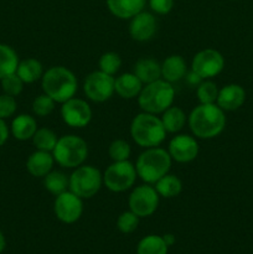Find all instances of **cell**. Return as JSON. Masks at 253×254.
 Here are the masks:
<instances>
[{"mask_svg": "<svg viewBox=\"0 0 253 254\" xmlns=\"http://www.w3.org/2000/svg\"><path fill=\"white\" fill-rule=\"evenodd\" d=\"M168 248L169 246L163 237L150 235L139 241L136 254H168Z\"/></svg>", "mask_w": 253, "mask_h": 254, "instance_id": "obj_27", "label": "cell"}, {"mask_svg": "<svg viewBox=\"0 0 253 254\" xmlns=\"http://www.w3.org/2000/svg\"><path fill=\"white\" fill-rule=\"evenodd\" d=\"M16 74L22 79L24 83H34L42 78L44 68H42L41 62L36 59H26L19 62Z\"/></svg>", "mask_w": 253, "mask_h": 254, "instance_id": "obj_24", "label": "cell"}, {"mask_svg": "<svg viewBox=\"0 0 253 254\" xmlns=\"http://www.w3.org/2000/svg\"><path fill=\"white\" fill-rule=\"evenodd\" d=\"M163 238H164V241H165L166 245H168V246L174 245V242H175V237H174L173 235H165Z\"/></svg>", "mask_w": 253, "mask_h": 254, "instance_id": "obj_40", "label": "cell"}, {"mask_svg": "<svg viewBox=\"0 0 253 254\" xmlns=\"http://www.w3.org/2000/svg\"><path fill=\"white\" fill-rule=\"evenodd\" d=\"M130 135L141 148H155L165 140L166 130L158 116L141 112L131 121Z\"/></svg>", "mask_w": 253, "mask_h": 254, "instance_id": "obj_4", "label": "cell"}, {"mask_svg": "<svg viewBox=\"0 0 253 254\" xmlns=\"http://www.w3.org/2000/svg\"><path fill=\"white\" fill-rule=\"evenodd\" d=\"M225 68V59L222 54L215 49H205L198 51L191 62V71L201 79H210L220 74Z\"/></svg>", "mask_w": 253, "mask_h": 254, "instance_id": "obj_11", "label": "cell"}, {"mask_svg": "<svg viewBox=\"0 0 253 254\" xmlns=\"http://www.w3.org/2000/svg\"><path fill=\"white\" fill-rule=\"evenodd\" d=\"M42 91L56 103H64L73 98L78 89V81L73 72L63 66H54L44 72L41 78Z\"/></svg>", "mask_w": 253, "mask_h": 254, "instance_id": "obj_2", "label": "cell"}, {"mask_svg": "<svg viewBox=\"0 0 253 254\" xmlns=\"http://www.w3.org/2000/svg\"><path fill=\"white\" fill-rule=\"evenodd\" d=\"M170 154L163 148H148L136 159L135 169L139 178L149 185H154L159 179L169 174L171 168Z\"/></svg>", "mask_w": 253, "mask_h": 254, "instance_id": "obj_3", "label": "cell"}, {"mask_svg": "<svg viewBox=\"0 0 253 254\" xmlns=\"http://www.w3.org/2000/svg\"><path fill=\"white\" fill-rule=\"evenodd\" d=\"M0 82H1V88L2 91H4V93L9 94V96H19L22 92V89H24L25 83L22 82V79L17 76L16 72L4 77L2 79H0Z\"/></svg>", "mask_w": 253, "mask_h": 254, "instance_id": "obj_34", "label": "cell"}, {"mask_svg": "<svg viewBox=\"0 0 253 254\" xmlns=\"http://www.w3.org/2000/svg\"><path fill=\"white\" fill-rule=\"evenodd\" d=\"M5 246H6V241H5V237L4 235H2V232L0 231V254L4 252Z\"/></svg>", "mask_w": 253, "mask_h": 254, "instance_id": "obj_39", "label": "cell"}, {"mask_svg": "<svg viewBox=\"0 0 253 254\" xmlns=\"http://www.w3.org/2000/svg\"><path fill=\"white\" fill-rule=\"evenodd\" d=\"M188 123L193 136L198 139H213L225 130V111L216 103H200L189 114Z\"/></svg>", "mask_w": 253, "mask_h": 254, "instance_id": "obj_1", "label": "cell"}, {"mask_svg": "<svg viewBox=\"0 0 253 254\" xmlns=\"http://www.w3.org/2000/svg\"><path fill=\"white\" fill-rule=\"evenodd\" d=\"M139 226V217L130 210L126 211V212L121 213L117 220V227L121 231L122 233H128L134 232Z\"/></svg>", "mask_w": 253, "mask_h": 254, "instance_id": "obj_35", "label": "cell"}, {"mask_svg": "<svg viewBox=\"0 0 253 254\" xmlns=\"http://www.w3.org/2000/svg\"><path fill=\"white\" fill-rule=\"evenodd\" d=\"M112 15L122 20H129L145 7V0H106Z\"/></svg>", "mask_w": 253, "mask_h": 254, "instance_id": "obj_18", "label": "cell"}, {"mask_svg": "<svg viewBox=\"0 0 253 254\" xmlns=\"http://www.w3.org/2000/svg\"><path fill=\"white\" fill-rule=\"evenodd\" d=\"M198 143L193 136L188 134H179L169 143L168 151L171 159L176 163H191L198 155Z\"/></svg>", "mask_w": 253, "mask_h": 254, "instance_id": "obj_14", "label": "cell"}, {"mask_svg": "<svg viewBox=\"0 0 253 254\" xmlns=\"http://www.w3.org/2000/svg\"><path fill=\"white\" fill-rule=\"evenodd\" d=\"M246 101V91L242 86L236 83L226 84L218 91L216 104L225 112H233L240 109Z\"/></svg>", "mask_w": 253, "mask_h": 254, "instance_id": "obj_16", "label": "cell"}, {"mask_svg": "<svg viewBox=\"0 0 253 254\" xmlns=\"http://www.w3.org/2000/svg\"><path fill=\"white\" fill-rule=\"evenodd\" d=\"M149 6L158 15H166L173 10L174 0H149Z\"/></svg>", "mask_w": 253, "mask_h": 254, "instance_id": "obj_37", "label": "cell"}, {"mask_svg": "<svg viewBox=\"0 0 253 254\" xmlns=\"http://www.w3.org/2000/svg\"><path fill=\"white\" fill-rule=\"evenodd\" d=\"M114 76L107 74L101 69L93 71L83 82V92L87 98L96 103H103L112 98L114 92Z\"/></svg>", "mask_w": 253, "mask_h": 254, "instance_id": "obj_10", "label": "cell"}, {"mask_svg": "<svg viewBox=\"0 0 253 254\" xmlns=\"http://www.w3.org/2000/svg\"><path fill=\"white\" fill-rule=\"evenodd\" d=\"M108 154L113 161L128 160L131 154V148L123 139H116L109 145Z\"/></svg>", "mask_w": 253, "mask_h": 254, "instance_id": "obj_33", "label": "cell"}, {"mask_svg": "<svg viewBox=\"0 0 253 254\" xmlns=\"http://www.w3.org/2000/svg\"><path fill=\"white\" fill-rule=\"evenodd\" d=\"M103 185V174L92 165H81L69 175V188L78 197L91 198L99 192Z\"/></svg>", "mask_w": 253, "mask_h": 254, "instance_id": "obj_7", "label": "cell"}, {"mask_svg": "<svg viewBox=\"0 0 253 254\" xmlns=\"http://www.w3.org/2000/svg\"><path fill=\"white\" fill-rule=\"evenodd\" d=\"M19 56L9 45L0 44V79L15 73L19 66Z\"/></svg>", "mask_w": 253, "mask_h": 254, "instance_id": "obj_26", "label": "cell"}, {"mask_svg": "<svg viewBox=\"0 0 253 254\" xmlns=\"http://www.w3.org/2000/svg\"><path fill=\"white\" fill-rule=\"evenodd\" d=\"M32 144L36 148V150H42V151H50L52 153V150L56 146L57 138L56 133L54 130L49 128H37L36 133L32 136Z\"/></svg>", "mask_w": 253, "mask_h": 254, "instance_id": "obj_29", "label": "cell"}, {"mask_svg": "<svg viewBox=\"0 0 253 254\" xmlns=\"http://www.w3.org/2000/svg\"><path fill=\"white\" fill-rule=\"evenodd\" d=\"M55 106H56V102L47 94L42 93L32 102V112L37 117H47L54 112Z\"/></svg>", "mask_w": 253, "mask_h": 254, "instance_id": "obj_32", "label": "cell"}, {"mask_svg": "<svg viewBox=\"0 0 253 254\" xmlns=\"http://www.w3.org/2000/svg\"><path fill=\"white\" fill-rule=\"evenodd\" d=\"M37 130V123L34 117L29 114H20L12 119L11 133L15 139L20 141H26L32 139Z\"/></svg>", "mask_w": 253, "mask_h": 254, "instance_id": "obj_22", "label": "cell"}, {"mask_svg": "<svg viewBox=\"0 0 253 254\" xmlns=\"http://www.w3.org/2000/svg\"><path fill=\"white\" fill-rule=\"evenodd\" d=\"M133 73L138 77L143 84L151 83L161 78V64L156 60L140 59L134 64Z\"/></svg>", "mask_w": 253, "mask_h": 254, "instance_id": "obj_21", "label": "cell"}, {"mask_svg": "<svg viewBox=\"0 0 253 254\" xmlns=\"http://www.w3.org/2000/svg\"><path fill=\"white\" fill-rule=\"evenodd\" d=\"M55 163L64 169H76L83 165L88 156V145L81 136L63 135L59 138L56 146L52 150Z\"/></svg>", "mask_w": 253, "mask_h": 254, "instance_id": "obj_6", "label": "cell"}, {"mask_svg": "<svg viewBox=\"0 0 253 254\" xmlns=\"http://www.w3.org/2000/svg\"><path fill=\"white\" fill-rule=\"evenodd\" d=\"M9 133L10 131L6 123H5L4 119L0 118V148L7 141V139H9Z\"/></svg>", "mask_w": 253, "mask_h": 254, "instance_id": "obj_38", "label": "cell"}, {"mask_svg": "<svg viewBox=\"0 0 253 254\" xmlns=\"http://www.w3.org/2000/svg\"><path fill=\"white\" fill-rule=\"evenodd\" d=\"M55 159L50 151L36 150L27 158L26 169L34 178L44 179L54 168Z\"/></svg>", "mask_w": 253, "mask_h": 254, "instance_id": "obj_17", "label": "cell"}, {"mask_svg": "<svg viewBox=\"0 0 253 254\" xmlns=\"http://www.w3.org/2000/svg\"><path fill=\"white\" fill-rule=\"evenodd\" d=\"M154 185H155V190L158 191L160 197H176L183 191V183H181V180L176 175H171V174H166L165 176L159 179Z\"/></svg>", "mask_w": 253, "mask_h": 254, "instance_id": "obj_25", "label": "cell"}, {"mask_svg": "<svg viewBox=\"0 0 253 254\" xmlns=\"http://www.w3.org/2000/svg\"><path fill=\"white\" fill-rule=\"evenodd\" d=\"M135 165L129 160L113 161L103 174V185L112 192H124L134 186L136 181Z\"/></svg>", "mask_w": 253, "mask_h": 254, "instance_id": "obj_8", "label": "cell"}, {"mask_svg": "<svg viewBox=\"0 0 253 254\" xmlns=\"http://www.w3.org/2000/svg\"><path fill=\"white\" fill-rule=\"evenodd\" d=\"M188 73V66L180 55H171L161 64V78L169 83H175L183 79Z\"/></svg>", "mask_w": 253, "mask_h": 254, "instance_id": "obj_19", "label": "cell"}, {"mask_svg": "<svg viewBox=\"0 0 253 254\" xmlns=\"http://www.w3.org/2000/svg\"><path fill=\"white\" fill-rule=\"evenodd\" d=\"M158 30V22L151 12L140 11L130 19L129 34L131 39L139 42L149 41L154 37Z\"/></svg>", "mask_w": 253, "mask_h": 254, "instance_id": "obj_15", "label": "cell"}, {"mask_svg": "<svg viewBox=\"0 0 253 254\" xmlns=\"http://www.w3.org/2000/svg\"><path fill=\"white\" fill-rule=\"evenodd\" d=\"M218 91L220 89L217 88V84L215 82L210 79H203L196 89V96L201 104H213L217 101Z\"/></svg>", "mask_w": 253, "mask_h": 254, "instance_id": "obj_30", "label": "cell"}, {"mask_svg": "<svg viewBox=\"0 0 253 254\" xmlns=\"http://www.w3.org/2000/svg\"><path fill=\"white\" fill-rule=\"evenodd\" d=\"M99 69L107 74L114 76L122 67V59L117 52H106L98 61Z\"/></svg>", "mask_w": 253, "mask_h": 254, "instance_id": "obj_31", "label": "cell"}, {"mask_svg": "<svg viewBox=\"0 0 253 254\" xmlns=\"http://www.w3.org/2000/svg\"><path fill=\"white\" fill-rule=\"evenodd\" d=\"M161 122L165 128L166 133H179L181 129L185 127L188 122L185 112L181 108L175 106H171L166 109L164 113H161Z\"/></svg>", "mask_w": 253, "mask_h": 254, "instance_id": "obj_23", "label": "cell"}, {"mask_svg": "<svg viewBox=\"0 0 253 254\" xmlns=\"http://www.w3.org/2000/svg\"><path fill=\"white\" fill-rule=\"evenodd\" d=\"M143 86L134 73H123L114 79V92L123 99L138 98Z\"/></svg>", "mask_w": 253, "mask_h": 254, "instance_id": "obj_20", "label": "cell"}, {"mask_svg": "<svg viewBox=\"0 0 253 254\" xmlns=\"http://www.w3.org/2000/svg\"><path fill=\"white\" fill-rule=\"evenodd\" d=\"M61 117L68 127L84 128L92 121V109L86 101L73 97L62 103Z\"/></svg>", "mask_w": 253, "mask_h": 254, "instance_id": "obj_13", "label": "cell"}, {"mask_svg": "<svg viewBox=\"0 0 253 254\" xmlns=\"http://www.w3.org/2000/svg\"><path fill=\"white\" fill-rule=\"evenodd\" d=\"M17 104L15 101V97L9 96V94H1L0 96V118L6 119L14 116L16 112Z\"/></svg>", "mask_w": 253, "mask_h": 254, "instance_id": "obj_36", "label": "cell"}, {"mask_svg": "<svg viewBox=\"0 0 253 254\" xmlns=\"http://www.w3.org/2000/svg\"><path fill=\"white\" fill-rule=\"evenodd\" d=\"M159 198L160 196L158 191L149 184L136 186L129 195V210L135 213L139 218L149 217L158 210Z\"/></svg>", "mask_w": 253, "mask_h": 254, "instance_id": "obj_9", "label": "cell"}, {"mask_svg": "<svg viewBox=\"0 0 253 254\" xmlns=\"http://www.w3.org/2000/svg\"><path fill=\"white\" fill-rule=\"evenodd\" d=\"M174 99L175 89L173 84L160 78L151 83L144 84L138 96V103L143 112L158 116L173 106Z\"/></svg>", "mask_w": 253, "mask_h": 254, "instance_id": "obj_5", "label": "cell"}, {"mask_svg": "<svg viewBox=\"0 0 253 254\" xmlns=\"http://www.w3.org/2000/svg\"><path fill=\"white\" fill-rule=\"evenodd\" d=\"M55 216L66 225H72L81 218L83 213L82 198L74 195L72 191L67 190L56 196L54 202Z\"/></svg>", "mask_w": 253, "mask_h": 254, "instance_id": "obj_12", "label": "cell"}, {"mask_svg": "<svg viewBox=\"0 0 253 254\" xmlns=\"http://www.w3.org/2000/svg\"><path fill=\"white\" fill-rule=\"evenodd\" d=\"M44 186L50 193L59 196L69 188V176L62 171H50L44 178Z\"/></svg>", "mask_w": 253, "mask_h": 254, "instance_id": "obj_28", "label": "cell"}]
</instances>
